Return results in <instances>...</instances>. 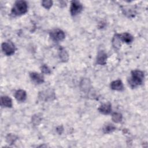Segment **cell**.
Masks as SVG:
<instances>
[{
  "label": "cell",
  "mask_w": 148,
  "mask_h": 148,
  "mask_svg": "<svg viewBox=\"0 0 148 148\" xmlns=\"http://www.w3.org/2000/svg\"><path fill=\"white\" fill-rule=\"evenodd\" d=\"M131 77L129 80V84L132 87L140 85L143 81L144 73L140 70H134L131 71Z\"/></svg>",
  "instance_id": "6da1fadb"
},
{
  "label": "cell",
  "mask_w": 148,
  "mask_h": 148,
  "mask_svg": "<svg viewBox=\"0 0 148 148\" xmlns=\"http://www.w3.org/2000/svg\"><path fill=\"white\" fill-rule=\"evenodd\" d=\"M28 10V5L25 1H16L12 9V14L14 16H20L25 14Z\"/></svg>",
  "instance_id": "7a4b0ae2"
},
{
  "label": "cell",
  "mask_w": 148,
  "mask_h": 148,
  "mask_svg": "<svg viewBox=\"0 0 148 148\" xmlns=\"http://www.w3.org/2000/svg\"><path fill=\"white\" fill-rule=\"evenodd\" d=\"M50 38L54 42H59L62 40L65 37V35L63 31L60 29H53L50 32Z\"/></svg>",
  "instance_id": "3957f363"
},
{
  "label": "cell",
  "mask_w": 148,
  "mask_h": 148,
  "mask_svg": "<svg viewBox=\"0 0 148 148\" xmlns=\"http://www.w3.org/2000/svg\"><path fill=\"white\" fill-rule=\"evenodd\" d=\"M15 46L12 42H6L2 44V50L6 56H11L14 53Z\"/></svg>",
  "instance_id": "277c9868"
},
{
  "label": "cell",
  "mask_w": 148,
  "mask_h": 148,
  "mask_svg": "<svg viewBox=\"0 0 148 148\" xmlns=\"http://www.w3.org/2000/svg\"><path fill=\"white\" fill-rule=\"evenodd\" d=\"M83 9V6L82 3L77 1H73L71 2L70 8V12L72 16H75L80 13Z\"/></svg>",
  "instance_id": "5b68a950"
},
{
  "label": "cell",
  "mask_w": 148,
  "mask_h": 148,
  "mask_svg": "<svg viewBox=\"0 0 148 148\" xmlns=\"http://www.w3.org/2000/svg\"><path fill=\"white\" fill-rule=\"evenodd\" d=\"M31 80L36 84H42L44 82L45 79L43 75L37 72H31L29 74Z\"/></svg>",
  "instance_id": "8992f818"
},
{
  "label": "cell",
  "mask_w": 148,
  "mask_h": 148,
  "mask_svg": "<svg viewBox=\"0 0 148 148\" xmlns=\"http://www.w3.org/2000/svg\"><path fill=\"white\" fill-rule=\"evenodd\" d=\"M107 58H108L107 54L104 51L101 50L98 53L96 62L97 64L103 65L106 63Z\"/></svg>",
  "instance_id": "52a82bcc"
},
{
  "label": "cell",
  "mask_w": 148,
  "mask_h": 148,
  "mask_svg": "<svg viewBox=\"0 0 148 148\" xmlns=\"http://www.w3.org/2000/svg\"><path fill=\"white\" fill-rule=\"evenodd\" d=\"M98 110L102 114H109L112 112V105L110 102L103 103L98 108Z\"/></svg>",
  "instance_id": "ba28073f"
},
{
  "label": "cell",
  "mask_w": 148,
  "mask_h": 148,
  "mask_svg": "<svg viewBox=\"0 0 148 148\" xmlns=\"http://www.w3.org/2000/svg\"><path fill=\"white\" fill-rule=\"evenodd\" d=\"M40 94H41V95H39V98H41L42 100L43 99L45 101L51 100L52 98H55L54 92L51 91V90H47V91H45V92L43 91L41 92Z\"/></svg>",
  "instance_id": "9c48e42d"
},
{
  "label": "cell",
  "mask_w": 148,
  "mask_h": 148,
  "mask_svg": "<svg viewBox=\"0 0 148 148\" xmlns=\"http://www.w3.org/2000/svg\"><path fill=\"white\" fill-rule=\"evenodd\" d=\"M110 88L113 90L122 91L124 90L123 83L121 80H114L110 83Z\"/></svg>",
  "instance_id": "30bf717a"
},
{
  "label": "cell",
  "mask_w": 148,
  "mask_h": 148,
  "mask_svg": "<svg viewBox=\"0 0 148 148\" xmlns=\"http://www.w3.org/2000/svg\"><path fill=\"white\" fill-rule=\"evenodd\" d=\"M15 98L19 102H24L27 98V93L23 90H18L14 94Z\"/></svg>",
  "instance_id": "8fae6325"
},
{
  "label": "cell",
  "mask_w": 148,
  "mask_h": 148,
  "mask_svg": "<svg viewBox=\"0 0 148 148\" xmlns=\"http://www.w3.org/2000/svg\"><path fill=\"white\" fill-rule=\"evenodd\" d=\"M119 36L121 41L125 42L126 43H131L134 39L133 36L128 32H124L122 34H119Z\"/></svg>",
  "instance_id": "7c38bea8"
},
{
  "label": "cell",
  "mask_w": 148,
  "mask_h": 148,
  "mask_svg": "<svg viewBox=\"0 0 148 148\" xmlns=\"http://www.w3.org/2000/svg\"><path fill=\"white\" fill-rule=\"evenodd\" d=\"M1 105L6 108H12V100L8 96H2L1 98Z\"/></svg>",
  "instance_id": "4fadbf2b"
},
{
  "label": "cell",
  "mask_w": 148,
  "mask_h": 148,
  "mask_svg": "<svg viewBox=\"0 0 148 148\" xmlns=\"http://www.w3.org/2000/svg\"><path fill=\"white\" fill-rule=\"evenodd\" d=\"M59 57L61 61L62 62H66L69 59L68 54L66 51L63 48L60 47L59 50Z\"/></svg>",
  "instance_id": "5bb4252c"
},
{
  "label": "cell",
  "mask_w": 148,
  "mask_h": 148,
  "mask_svg": "<svg viewBox=\"0 0 148 148\" xmlns=\"http://www.w3.org/2000/svg\"><path fill=\"white\" fill-rule=\"evenodd\" d=\"M121 40L119 34H116L112 39V45L115 49H119L121 46Z\"/></svg>",
  "instance_id": "9a60e30c"
},
{
  "label": "cell",
  "mask_w": 148,
  "mask_h": 148,
  "mask_svg": "<svg viewBox=\"0 0 148 148\" xmlns=\"http://www.w3.org/2000/svg\"><path fill=\"white\" fill-rule=\"evenodd\" d=\"M116 130V127L110 123L105 125L103 128V131L105 134H109L112 132Z\"/></svg>",
  "instance_id": "2e32d148"
},
{
  "label": "cell",
  "mask_w": 148,
  "mask_h": 148,
  "mask_svg": "<svg viewBox=\"0 0 148 148\" xmlns=\"http://www.w3.org/2000/svg\"><path fill=\"white\" fill-rule=\"evenodd\" d=\"M112 119L115 123H120L123 119V116L120 113L114 112L112 115Z\"/></svg>",
  "instance_id": "e0dca14e"
},
{
  "label": "cell",
  "mask_w": 148,
  "mask_h": 148,
  "mask_svg": "<svg viewBox=\"0 0 148 148\" xmlns=\"http://www.w3.org/2000/svg\"><path fill=\"white\" fill-rule=\"evenodd\" d=\"M17 139V137L14 134H8L6 136V141L10 145L13 144Z\"/></svg>",
  "instance_id": "ac0fdd59"
},
{
  "label": "cell",
  "mask_w": 148,
  "mask_h": 148,
  "mask_svg": "<svg viewBox=\"0 0 148 148\" xmlns=\"http://www.w3.org/2000/svg\"><path fill=\"white\" fill-rule=\"evenodd\" d=\"M41 120H42V117L38 114L34 115L32 117V123L35 125H39V123L41 122Z\"/></svg>",
  "instance_id": "d6986e66"
},
{
  "label": "cell",
  "mask_w": 148,
  "mask_h": 148,
  "mask_svg": "<svg viewBox=\"0 0 148 148\" xmlns=\"http://www.w3.org/2000/svg\"><path fill=\"white\" fill-rule=\"evenodd\" d=\"M42 5L46 9H49L53 5L52 1H43L42 2Z\"/></svg>",
  "instance_id": "ffe728a7"
},
{
  "label": "cell",
  "mask_w": 148,
  "mask_h": 148,
  "mask_svg": "<svg viewBox=\"0 0 148 148\" xmlns=\"http://www.w3.org/2000/svg\"><path fill=\"white\" fill-rule=\"evenodd\" d=\"M88 80L87 79H84L83 80L82 82H81V88L83 89V91H86L87 90V88L89 87V85L90 84V83H88Z\"/></svg>",
  "instance_id": "44dd1931"
},
{
  "label": "cell",
  "mask_w": 148,
  "mask_h": 148,
  "mask_svg": "<svg viewBox=\"0 0 148 148\" xmlns=\"http://www.w3.org/2000/svg\"><path fill=\"white\" fill-rule=\"evenodd\" d=\"M41 71L43 73H45V74H50L51 73V71L50 68L48 67L47 65L45 64L42 65V66H41Z\"/></svg>",
  "instance_id": "7402d4cb"
},
{
  "label": "cell",
  "mask_w": 148,
  "mask_h": 148,
  "mask_svg": "<svg viewBox=\"0 0 148 148\" xmlns=\"http://www.w3.org/2000/svg\"><path fill=\"white\" fill-rule=\"evenodd\" d=\"M63 127L62 126H58L57 128V132L59 134H61L62 131H63Z\"/></svg>",
  "instance_id": "603a6c76"
}]
</instances>
